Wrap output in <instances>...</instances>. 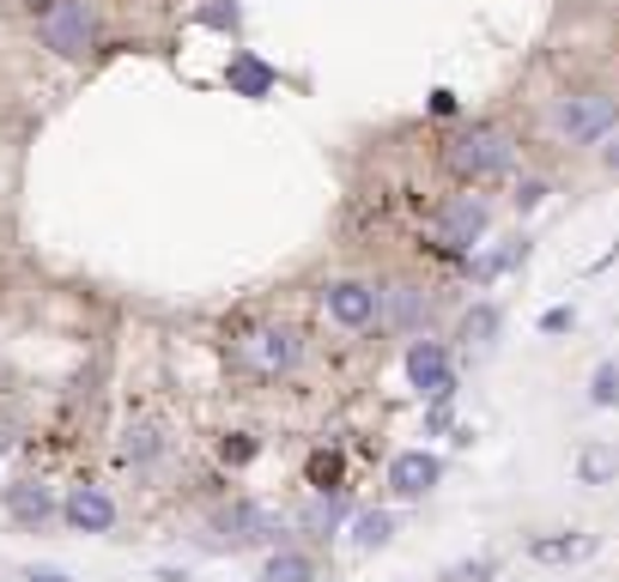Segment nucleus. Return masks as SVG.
Here are the masks:
<instances>
[{
    "label": "nucleus",
    "mask_w": 619,
    "mask_h": 582,
    "mask_svg": "<svg viewBox=\"0 0 619 582\" xmlns=\"http://www.w3.org/2000/svg\"><path fill=\"white\" fill-rule=\"evenodd\" d=\"M444 164H449V176H461V182H498V176H511V164H516V140L498 122H468L461 134H449Z\"/></svg>",
    "instance_id": "f257e3e1"
},
{
    "label": "nucleus",
    "mask_w": 619,
    "mask_h": 582,
    "mask_svg": "<svg viewBox=\"0 0 619 582\" xmlns=\"http://www.w3.org/2000/svg\"><path fill=\"white\" fill-rule=\"evenodd\" d=\"M31 13H37L43 49L61 61H85L98 49V13L85 0H31Z\"/></svg>",
    "instance_id": "f03ea898"
},
{
    "label": "nucleus",
    "mask_w": 619,
    "mask_h": 582,
    "mask_svg": "<svg viewBox=\"0 0 619 582\" xmlns=\"http://www.w3.org/2000/svg\"><path fill=\"white\" fill-rule=\"evenodd\" d=\"M547 128L565 146H601L619 128V98L614 91H565L553 110H547Z\"/></svg>",
    "instance_id": "7ed1b4c3"
},
{
    "label": "nucleus",
    "mask_w": 619,
    "mask_h": 582,
    "mask_svg": "<svg viewBox=\"0 0 619 582\" xmlns=\"http://www.w3.org/2000/svg\"><path fill=\"white\" fill-rule=\"evenodd\" d=\"M486 225H492V207L480 201V194H449L444 213H437V249L444 255H474L480 243H486Z\"/></svg>",
    "instance_id": "20e7f679"
},
{
    "label": "nucleus",
    "mask_w": 619,
    "mask_h": 582,
    "mask_svg": "<svg viewBox=\"0 0 619 582\" xmlns=\"http://www.w3.org/2000/svg\"><path fill=\"white\" fill-rule=\"evenodd\" d=\"M298 358H303V340L291 334V328H274V322L250 328V334L238 340V364L250 376H286Z\"/></svg>",
    "instance_id": "39448f33"
},
{
    "label": "nucleus",
    "mask_w": 619,
    "mask_h": 582,
    "mask_svg": "<svg viewBox=\"0 0 619 582\" xmlns=\"http://www.w3.org/2000/svg\"><path fill=\"white\" fill-rule=\"evenodd\" d=\"M377 285L370 279H334L329 292H322V310H329L334 328H346V334H365L370 322H377Z\"/></svg>",
    "instance_id": "423d86ee"
},
{
    "label": "nucleus",
    "mask_w": 619,
    "mask_h": 582,
    "mask_svg": "<svg viewBox=\"0 0 619 582\" xmlns=\"http://www.w3.org/2000/svg\"><path fill=\"white\" fill-rule=\"evenodd\" d=\"M401 370H408V383L420 388V395H444V388H456V352H449L444 340H413Z\"/></svg>",
    "instance_id": "0eeeda50"
},
{
    "label": "nucleus",
    "mask_w": 619,
    "mask_h": 582,
    "mask_svg": "<svg viewBox=\"0 0 619 582\" xmlns=\"http://www.w3.org/2000/svg\"><path fill=\"white\" fill-rule=\"evenodd\" d=\"M274 510L262 504H231L213 516V546H255V540H274Z\"/></svg>",
    "instance_id": "6e6552de"
},
{
    "label": "nucleus",
    "mask_w": 619,
    "mask_h": 582,
    "mask_svg": "<svg viewBox=\"0 0 619 582\" xmlns=\"http://www.w3.org/2000/svg\"><path fill=\"white\" fill-rule=\"evenodd\" d=\"M377 316L389 328H396V334H420L425 322H432V298H425L420 285H389V292H377Z\"/></svg>",
    "instance_id": "1a4fd4ad"
},
{
    "label": "nucleus",
    "mask_w": 619,
    "mask_h": 582,
    "mask_svg": "<svg viewBox=\"0 0 619 582\" xmlns=\"http://www.w3.org/2000/svg\"><path fill=\"white\" fill-rule=\"evenodd\" d=\"M67 528L73 534H110L116 528V504H110V492H98V486H73L61 504Z\"/></svg>",
    "instance_id": "9d476101"
},
{
    "label": "nucleus",
    "mask_w": 619,
    "mask_h": 582,
    "mask_svg": "<svg viewBox=\"0 0 619 582\" xmlns=\"http://www.w3.org/2000/svg\"><path fill=\"white\" fill-rule=\"evenodd\" d=\"M444 479V461L437 455H425V449H408V455H396L389 461V486H396L401 498H425Z\"/></svg>",
    "instance_id": "9b49d317"
},
{
    "label": "nucleus",
    "mask_w": 619,
    "mask_h": 582,
    "mask_svg": "<svg viewBox=\"0 0 619 582\" xmlns=\"http://www.w3.org/2000/svg\"><path fill=\"white\" fill-rule=\"evenodd\" d=\"M7 516H13L19 528H43V522L55 516L49 486H37V479H13V486H7Z\"/></svg>",
    "instance_id": "f8f14e48"
},
{
    "label": "nucleus",
    "mask_w": 619,
    "mask_h": 582,
    "mask_svg": "<svg viewBox=\"0 0 619 582\" xmlns=\"http://www.w3.org/2000/svg\"><path fill=\"white\" fill-rule=\"evenodd\" d=\"M225 85L238 91V98H267V91L279 85V73L262 61V55L243 49V55H231V67H225Z\"/></svg>",
    "instance_id": "ddd939ff"
},
{
    "label": "nucleus",
    "mask_w": 619,
    "mask_h": 582,
    "mask_svg": "<svg viewBox=\"0 0 619 582\" xmlns=\"http://www.w3.org/2000/svg\"><path fill=\"white\" fill-rule=\"evenodd\" d=\"M595 546H601L595 534H540V540H528V558H540V564H577Z\"/></svg>",
    "instance_id": "4468645a"
},
{
    "label": "nucleus",
    "mask_w": 619,
    "mask_h": 582,
    "mask_svg": "<svg viewBox=\"0 0 619 582\" xmlns=\"http://www.w3.org/2000/svg\"><path fill=\"white\" fill-rule=\"evenodd\" d=\"M498 328H504V310H498V304H474V310L461 316L456 340H461V352H486L492 340H498Z\"/></svg>",
    "instance_id": "2eb2a0df"
},
{
    "label": "nucleus",
    "mask_w": 619,
    "mask_h": 582,
    "mask_svg": "<svg viewBox=\"0 0 619 582\" xmlns=\"http://www.w3.org/2000/svg\"><path fill=\"white\" fill-rule=\"evenodd\" d=\"M389 534H396V516H389V510H358L353 528H346V546H353V552H377V546H389Z\"/></svg>",
    "instance_id": "dca6fc26"
},
{
    "label": "nucleus",
    "mask_w": 619,
    "mask_h": 582,
    "mask_svg": "<svg viewBox=\"0 0 619 582\" xmlns=\"http://www.w3.org/2000/svg\"><path fill=\"white\" fill-rule=\"evenodd\" d=\"M346 516H353V510H346V498H341V492H322L317 504L298 510V528H303V534H334Z\"/></svg>",
    "instance_id": "f3484780"
},
{
    "label": "nucleus",
    "mask_w": 619,
    "mask_h": 582,
    "mask_svg": "<svg viewBox=\"0 0 619 582\" xmlns=\"http://www.w3.org/2000/svg\"><path fill=\"white\" fill-rule=\"evenodd\" d=\"M262 582H317V558L310 552H274L262 564Z\"/></svg>",
    "instance_id": "a211bd4d"
},
{
    "label": "nucleus",
    "mask_w": 619,
    "mask_h": 582,
    "mask_svg": "<svg viewBox=\"0 0 619 582\" xmlns=\"http://www.w3.org/2000/svg\"><path fill=\"white\" fill-rule=\"evenodd\" d=\"M577 479H583V486H607V479H619V449H614V443L583 449L577 455Z\"/></svg>",
    "instance_id": "6ab92c4d"
},
{
    "label": "nucleus",
    "mask_w": 619,
    "mask_h": 582,
    "mask_svg": "<svg viewBox=\"0 0 619 582\" xmlns=\"http://www.w3.org/2000/svg\"><path fill=\"white\" fill-rule=\"evenodd\" d=\"M523 255H528V237H511L504 249H492V255H480V261H474V279H498V273H511Z\"/></svg>",
    "instance_id": "aec40b11"
},
{
    "label": "nucleus",
    "mask_w": 619,
    "mask_h": 582,
    "mask_svg": "<svg viewBox=\"0 0 619 582\" xmlns=\"http://www.w3.org/2000/svg\"><path fill=\"white\" fill-rule=\"evenodd\" d=\"M122 455H128L134 467H146L152 455H164V431H159V425H134L128 443H122Z\"/></svg>",
    "instance_id": "412c9836"
},
{
    "label": "nucleus",
    "mask_w": 619,
    "mask_h": 582,
    "mask_svg": "<svg viewBox=\"0 0 619 582\" xmlns=\"http://www.w3.org/2000/svg\"><path fill=\"white\" fill-rule=\"evenodd\" d=\"M195 25H207V31H238V25H243V7H238V0H200V7H195Z\"/></svg>",
    "instance_id": "4be33fe9"
},
{
    "label": "nucleus",
    "mask_w": 619,
    "mask_h": 582,
    "mask_svg": "<svg viewBox=\"0 0 619 582\" xmlns=\"http://www.w3.org/2000/svg\"><path fill=\"white\" fill-rule=\"evenodd\" d=\"M589 401L595 407H619V358L601 364V370L589 376Z\"/></svg>",
    "instance_id": "5701e85b"
},
{
    "label": "nucleus",
    "mask_w": 619,
    "mask_h": 582,
    "mask_svg": "<svg viewBox=\"0 0 619 582\" xmlns=\"http://www.w3.org/2000/svg\"><path fill=\"white\" fill-rule=\"evenodd\" d=\"M310 479H317L322 492H329L334 479H341V455H317V461H310Z\"/></svg>",
    "instance_id": "b1692460"
},
{
    "label": "nucleus",
    "mask_w": 619,
    "mask_h": 582,
    "mask_svg": "<svg viewBox=\"0 0 619 582\" xmlns=\"http://www.w3.org/2000/svg\"><path fill=\"white\" fill-rule=\"evenodd\" d=\"M492 577V558H468V564L449 570V582H486Z\"/></svg>",
    "instance_id": "393cba45"
},
{
    "label": "nucleus",
    "mask_w": 619,
    "mask_h": 582,
    "mask_svg": "<svg viewBox=\"0 0 619 582\" xmlns=\"http://www.w3.org/2000/svg\"><path fill=\"white\" fill-rule=\"evenodd\" d=\"M540 201H547V182H523V189H516V213H535Z\"/></svg>",
    "instance_id": "a878e982"
},
{
    "label": "nucleus",
    "mask_w": 619,
    "mask_h": 582,
    "mask_svg": "<svg viewBox=\"0 0 619 582\" xmlns=\"http://www.w3.org/2000/svg\"><path fill=\"white\" fill-rule=\"evenodd\" d=\"M571 328H577V316L571 310H547L540 316V334H571Z\"/></svg>",
    "instance_id": "bb28decb"
},
{
    "label": "nucleus",
    "mask_w": 619,
    "mask_h": 582,
    "mask_svg": "<svg viewBox=\"0 0 619 582\" xmlns=\"http://www.w3.org/2000/svg\"><path fill=\"white\" fill-rule=\"evenodd\" d=\"M425 110H432V116H456V91H449V85H437L432 98H425Z\"/></svg>",
    "instance_id": "cd10ccee"
},
{
    "label": "nucleus",
    "mask_w": 619,
    "mask_h": 582,
    "mask_svg": "<svg viewBox=\"0 0 619 582\" xmlns=\"http://www.w3.org/2000/svg\"><path fill=\"white\" fill-rule=\"evenodd\" d=\"M250 455H255V437H243V431L225 437V461H250Z\"/></svg>",
    "instance_id": "c85d7f7f"
},
{
    "label": "nucleus",
    "mask_w": 619,
    "mask_h": 582,
    "mask_svg": "<svg viewBox=\"0 0 619 582\" xmlns=\"http://www.w3.org/2000/svg\"><path fill=\"white\" fill-rule=\"evenodd\" d=\"M601 164H607V170H614V176H619V128H614V134H607V140H601Z\"/></svg>",
    "instance_id": "c756f323"
},
{
    "label": "nucleus",
    "mask_w": 619,
    "mask_h": 582,
    "mask_svg": "<svg viewBox=\"0 0 619 582\" xmlns=\"http://www.w3.org/2000/svg\"><path fill=\"white\" fill-rule=\"evenodd\" d=\"M19 582H73V577H67V570H25Z\"/></svg>",
    "instance_id": "7c9ffc66"
}]
</instances>
